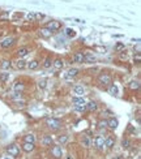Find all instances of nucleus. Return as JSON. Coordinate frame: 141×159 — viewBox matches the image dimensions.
<instances>
[{
    "label": "nucleus",
    "instance_id": "nucleus-1",
    "mask_svg": "<svg viewBox=\"0 0 141 159\" xmlns=\"http://www.w3.org/2000/svg\"><path fill=\"white\" fill-rule=\"evenodd\" d=\"M46 125L51 131H56V129H59L61 127V121L59 119H55V117H48L46 120Z\"/></svg>",
    "mask_w": 141,
    "mask_h": 159
},
{
    "label": "nucleus",
    "instance_id": "nucleus-2",
    "mask_svg": "<svg viewBox=\"0 0 141 159\" xmlns=\"http://www.w3.org/2000/svg\"><path fill=\"white\" fill-rule=\"evenodd\" d=\"M98 84L101 86H109L113 84V77H111L109 73H101L98 76Z\"/></svg>",
    "mask_w": 141,
    "mask_h": 159
},
{
    "label": "nucleus",
    "instance_id": "nucleus-3",
    "mask_svg": "<svg viewBox=\"0 0 141 159\" xmlns=\"http://www.w3.org/2000/svg\"><path fill=\"white\" fill-rule=\"evenodd\" d=\"M7 153L9 154V157L17 158L18 155H20V146H17L16 143H12V145H9L7 147Z\"/></svg>",
    "mask_w": 141,
    "mask_h": 159
},
{
    "label": "nucleus",
    "instance_id": "nucleus-4",
    "mask_svg": "<svg viewBox=\"0 0 141 159\" xmlns=\"http://www.w3.org/2000/svg\"><path fill=\"white\" fill-rule=\"evenodd\" d=\"M14 42H16V38L7 37V38H4V39L0 42V46H2L3 49H9V47H12L14 45Z\"/></svg>",
    "mask_w": 141,
    "mask_h": 159
},
{
    "label": "nucleus",
    "instance_id": "nucleus-5",
    "mask_svg": "<svg viewBox=\"0 0 141 159\" xmlns=\"http://www.w3.org/2000/svg\"><path fill=\"white\" fill-rule=\"evenodd\" d=\"M51 154H52V157L56 158V159H60L63 157V149L60 145H55V146H52L51 147Z\"/></svg>",
    "mask_w": 141,
    "mask_h": 159
},
{
    "label": "nucleus",
    "instance_id": "nucleus-6",
    "mask_svg": "<svg viewBox=\"0 0 141 159\" xmlns=\"http://www.w3.org/2000/svg\"><path fill=\"white\" fill-rule=\"evenodd\" d=\"M52 33H54V31H52L51 29H48L47 26H43V27L39 29V35H41L42 38H45V39H48V38H51Z\"/></svg>",
    "mask_w": 141,
    "mask_h": 159
},
{
    "label": "nucleus",
    "instance_id": "nucleus-7",
    "mask_svg": "<svg viewBox=\"0 0 141 159\" xmlns=\"http://www.w3.org/2000/svg\"><path fill=\"white\" fill-rule=\"evenodd\" d=\"M46 26H47L48 29H51L52 31H58V30H59V29L61 27V22H60V21H56V20H52V21L48 22Z\"/></svg>",
    "mask_w": 141,
    "mask_h": 159
},
{
    "label": "nucleus",
    "instance_id": "nucleus-8",
    "mask_svg": "<svg viewBox=\"0 0 141 159\" xmlns=\"http://www.w3.org/2000/svg\"><path fill=\"white\" fill-rule=\"evenodd\" d=\"M30 54V49L29 47H20V49L17 50V57H20V59H24L25 56H28Z\"/></svg>",
    "mask_w": 141,
    "mask_h": 159
},
{
    "label": "nucleus",
    "instance_id": "nucleus-9",
    "mask_svg": "<svg viewBox=\"0 0 141 159\" xmlns=\"http://www.w3.org/2000/svg\"><path fill=\"white\" fill-rule=\"evenodd\" d=\"M75 64H82L84 63V52H75V55L72 56Z\"/></svg>",
    "mask_w": 141,
    "mask_h": 159
},
{
    "label": "nucleus",
    "instance_id": "nucleus-10",
    "mask_svg": "<svg viewBox=\"0 0 141 159\" xmlns=\"http://www.w3.org/2000/svg\"><path fill=\"white\" fill-rule=\"evenodd\" d=\"M21 149L25 153H32V151H34V149H35V143H33V142H24Z\"/></svg>",
    "mask_w": 141,
    "mask_h": 159
},
{
    "label": "nucleus",
    "instance_id": "nucleus-11",
    "mask_svg": "<svg viewBox=\"0 0 141 159\" xmlns=\"http://www.w3.org/2000/svg\"><path fill=\"white\" fill-rule=\"evenodd\" d=\"M12 68V61L8 59H3L0 61V69L2 70H9Z\"/></svg>",
    "mask_w": 141,
    "mask_h": 159
},
{
    "label": "nucleus",
    "instance_id": "nucleus-12",
    "mask_svg": "<svg viewBox=\"0 0 141 159\" xmlns=\"http://www.w3.org/2000/svg\"><path fill=\"white\" fill-rule=\"evenodd\" d=\"M73 94L75 97H82L85 94V88L82 85H76L73 88Z\"/></svg>",
    "mask_w": 141,
    "mask_h": 159
},
{
    "label": "nucleus",
    "instance_id": "nucleus-13",
    "mask_svg": "<svg viewBox=\"0 0 141 159\" xmlns=\"http://www.w3.org/2000/svg\"><path fill=\"white\" fill-rule=\"evenodd\" d=\"M26 63H28V61H25L24 59H20V57H18V59L14 61V68L18 69V70L25 69V68H26Z\"/></svg>",
    "mask_w": 141,
    "mask_h": 159
},
{
    "label": "nucleus",
    "instance_id": "nucleus-14",
    "mask_svg": "<svg viewBox=\"0 0 141 159\" xmlns=\"http://www.w3.org/2000/svg\"><path fill=\"white\" fill-rule=\"evenodd\" d=\"M26 68L30 69V70H35V69H38V68H39V61H38L37 59L30 60L29 63H26Z\"/></svg>",
    "mask_w": 141,
    "mask_h": 159
},
{
    "label": "nucleus",
    "instance_id": "nucleus-15",
    "mask_svg": "<svg viewBox=\"0 0 141 159\" xmlns=\"http://www.w3.org/2000/svg\"><path fill=\"white\" fill-rule=\"evenodd\" d=\"M118 125H119L118 119L111 117V119H109V120H107V128H110L111 131H115V129L118 128Z\"/></svg>",
    "mask_w": 141,
    "mask_h": 159
},
{
    "label": "nucleus",
    "instance_id": "nucleus-16",
    "mask_svg": "<svg viewBox=\"0 0 141 159\" xmlns=\"http://www.w3.org/2000/svg\"><path fill=\"white\" fill-rule=\"evenodd\" d=\"M105 137L103 136H97L95 138H94V145H95V147H98V149H102L105 146Z\"/></svg>",
    "mask_w": 141,
    "mask_h": 159
},
{
    "label": "nucleus",
    "instance_id": "nucleus-17",
    "mask_svg": "<svg viewBox=\"0 0 141 159\" xmlns=\"http://www.w3.org/2000/svg\"><path fill=\"white\" fill-rule=\"evenodd\" d=\"M52 67H54L55 69H63L64 68V61L60 57H56L55 60H52Z\"/></svg>",
    "mask_w": 141,
    "mask_h": 159
},
{
    "label": "nucleus",
    "instance_id": "nucleus-18",
    "mask_svg": "<svg viewBox=\"0 0 141 159\" xmlns=\"http://www.w3.org/2000/svg\"><path fill=\"white\" fill-rule=\"evenodd\" d=\"M79 69H77V68H71V69H68L67 70V73H65V78H68V80H69V78H73V77H76L77 74H79Z\"/></svg>",
    "mask_w": 141,
    "mask_h": 159
},
{
    "label": "nucleus",
    "instance_id": "nucleus-19",
    "mask_svg": "<svg viewBox=\"0 0 141 159\" xmlns=\"http://www.w3.org/2000/svg\"><path fill=\"white\" fill-rule=\"evenodd\" d=\"M107 91H109V94L113 95V97H118V94H119V89H118V86L114 85V84L109 85V89H107Z\"/></svg>",
    "mask_w": 141,
    "mask_h": 159
},
{
    "label": "nucleus",
    "instance_id": "nucleus-20",
    "mask_svg": "<svg viewBox=\"0 0 141 159\" xmlns=\"http://www.w3.org/2000/svg\"><path fill=\"white\" fill-rule=\"evenodd\" d=\"M72 103H73V106H85L86 100L84 97H75L72 99Z\"/></svg>",
    "mask_w": 141,
    "mask_h": 159
},
{
    "label": "nucleus",
    "instance_id": "nucleus-21",
    "mask_svg": "<svg viewBox=\"0 0 141 159\" xmlns=\"http://www.w3.org/2000/svg\"><path fill=\"white\" fill-rule=\"evenodd\" d=\"M85 108L89 110V111H97V108H98V104H97L95 100H90V102H86Z\"/></svg>",
    "mask_w": 141,
    "mask_h": 159
},
{
    "label": "nucleus",
    "instance_id": "nucleus-22",
    "mask_svg": "<svg viewBox=\"0 0 141 159\" xmlns=\"http://www.w3.org/2000/svg\"><path fill=\"white\" fill-rule=\"evenodd\" d=\"M114 145H115V137L110 136V137H107V138L105 139V146L106 147L111 149V147H114Z\"/></svg>",
    "mask_w": 141,
    "mask_h": 159
},
{
    "label": "nucleus",
    "instance_id": "nucleus-23",
    "mask_svg": "<svg viewBox=\"0 0 141 159\" xmlns=\"http://www.w3.org/2000/svg\"><path fill=\"white\" fill-rule=\"evenodd\" d=\"M95 56L91 54H84V63H89V64H93L95 63Z\"/></svg>",
    "mask_w": 141,
    "mask_h": 159
},
{
    "label": "nucleus",
    "instance_id": "nucleus-24",
    "mask_svg": "<svg viewBox=\"0 0 141 159\" xmlns=\"http://www.w3.org/2000/svg\"><path fill=\"white\" fill-rule=\"evenodd\" d=\"M41 142H42V145H45V146H51L52 145V138H51V136H43Z\"/></svg>",
    "mask_w": 141,
    "mask_h": 159
},
{
    "label": "nucleus",
    "instance_id": "nucleus-25",
    "mask_svg": "<svg viewBox=\"0 0 141 159\" xmlns=\"http://www.w3.org/2000/svg\"><path fill=\"white\" fill-rule=\"evenodd\" d=\"M128 88H129L131 90H139V89H140V81H137V80L131 81V82L128 84Z\"/></svg>",
    "mask_w": 141,
    "mask_h": 159
},
{
    "label": "nucleus",
    "instance_id": "nucleus-26",
    "mask_svg": "<svg viewBox=\"0 0 141 159\" xmlns=\"http://www.w3.org/2000/svg\"><path fill=\"white\" fill-rule=\"evenodd\" d=\"M24 142H33L35 143V136L33 133H28L24 136Z\"/></svg>",
    "mask_w": 141,
    "mask_h": 159
},
{
    "label": "nucleus",
    "instance_id": "nucleus-27",
    "mask_svg": "<svg viewBox=\"0 0 141 159\" xmlns=\"http://www.w3.org/2000/svg\"><path fill=\"white\" fill-rule=\"evenodd\" d=\"M64 34L67 37H69V38H75L76 37V31H75V29H72V27H65Z\"/></svg>",
    "mask_w": 141,
    "mask_h": 159
},
{
    "label": "nucleus",
    "instance_id": "nucleus-28",
    "mask_svg": "<svg viewBox=\"0 0 141 159\" xmlns=\"http://www.w3.org/2000/svg\"><path fill=\"white\" fill-rule=\"evenodd\" d=\"M90 143H91V139L87 136H84L81 138V145L84 147H90Z\"/></svg>",
    "mask_w": 141,
    "mask_h": 159
},
{
    "label": "nucleus",
    "instance_id": "nucleus-29",
    "mask_svg": "<svg viewBox=\"0 0 141 159\" xmlns=\"http://www.w3.org/2000/svg\"><path fill=\"white\" fill-rule=\"evenodd\" d=\"M51 67H52V59L50 56H47L45 59V61H43V68L48 69V68H51Z\"/></svg>",
    "mask_w": 141,
    "mask_h": 159
},
{
    "label": "nucleus",
    "instance_id": "nucleus-30",
    "mask_svg": "<svg viewBox=\"0 0 141 159\" xmlns=\"http://www.w3.org/2000/svg\"><path fill=\"white\" fill-rule=\"evenodd\" d=\"M114 50H115V52H121V51H124V50H125L124 43L118 42V43H116V45L114 46Z\"/></svg>",
    "mask_w": 141,
    "mask_h": 159
},
{
    "label": "nucleus",
    "instance_id": "nucleus-31",
    "mask_svg": "<svg viewBox=\"0 0 141 159\" xmlns=\"http://www.w3.org/2000/svg\"><path fill=\"white\" fill-rule=\"evenodd\" d=\"M121 146H123V149H129L131 147V141L128 138H123L121 139Z\"/></svg>",
    "mask_w": 141,
    "mask_h": 159
},
{
    "label": "nucleus",
    "instance_id": "nucleus-32",
    "mask_svg": "<svg viewBox=\"0 0 141 159\" xmlns=\"http://www.w3.org/2000/svg\"><path fill=\"white\" fill-rule=\"evenodd\" d=\"M0 81L3 84H6L9 81V73H0Z\"/></svg>",
    "mask_w": 141,
    "mask_h": 159
},
{
    "label": "nucleus",
    "instance_id": "nucleus-33",
    "mask_svg": "<svg viewBox=\"0 0 141 159\" xmlns=\"http://www.w3.org/2000/svg\"><path fill=\"white\" fill-rule=\"evenodd\" d=\"M58 141H59L61 145H64V143L68 142V136L67 134H61V136H59V138H58Z\"/></svg>",
    "mask_w": 141,
    "mask_h": 159
},
{
    "label": "nucleus",
    "instance_id": "nucleus-34",
    "mask_svg": "<svg viewBox=\"0 0 141 159\" xmlns=\"http://www.w3.org/2000/svg\"><path fill=\"white\" fill-rule=\"evenodd\" d=\"M93 49H94L95 51H98L99 54H106V51H107V49H106V47H103V46H94Z\"/></svg>",
    "mask_w": 141,
    "mask_h": 159
},
{
    "label": "nucleus",
    "instance_id": "nucleus-35",
    "mask_svg": "<svg viewBox=\"0 0 141 159\" xmlns=\"http://www.w3.org/2000/svg\"><path fill=\"white\" fill-rule=\"evenodd\" d=\"M13 89L16 90V91H22V90H24V84H22V82H18V81H17V82L14 84Z\"/></svg>",
    "mask_w": 141,
    "mask_h": 159
},
{
    "label": "nucleus",
    "instance_id": "nucleus-36",
    "mask_svg": "<svg viewBox=\"0 0 141 159\" xmlns=\"http://www.w3.org/2000/svg\"><path fill=\"white\" fill-rule=\"evenodd\" d=\"M26 20L30 22H35V13H28L26 14Z\"/></svg>",
    "mask_w": 141,
    "mask_h": 159
},
{
    "label": "nucleus",
    "instance_id": "nucleus-37",
    "mask_svg": "<svg viewBox=\"0 0 141 159\" xmlns=\"http://www.w3.org/2000/svg\"><path fill=\"white\" fill-rule=\"evenodd\" d=\"M98 128H99V129L107 128V120H101V121L98 123Z\"/></svg>",
    "mask_w": 141,
    "mask_h": 159
},
{
    "label": "nucleus",
    "instance_id": "nucleus-38",
    "mask_svg": "<svg viewBox=\"0 0 141 159\" xmlns=\"http://www.w3.org/2000/svg\"><path fill=\"white\" fill-rule=\"evenodd\" d=\"M133 60H135L136 64H140V63H141V54H136L133 56Z\"/></svg>",
    "mask_w": 141,
    "mask_h": 159
},
{
    "label": "nucleus",
    "instance_id": "nucleus-39",
    "mask_svg": "<svg viewBox=\"0 0 141 159\" xmlns=\"http://www.w3.org/2000/svg\"><path fill=\"white\" fill-rule=\"evenodd\" d=\"M38 88H39V89H45L46 88V80L38 81Z\"/></svg>",
    "mask_w": 141,
    "mask_h": 159
},
{
    "label": "nucleus",
    "instance_id": "nucleus-40",
    "mask_svg": "<svg viewBox=\"0 0 141 159\" xmlns=\"http://www.w3.org/2000/svg\"><path fill=\"white\" fill-rule=\"evenodd\" d=\"M119 54H120V59H121V60H127L128 55H127V52H125V50L121 51V52H119Z\"/></svg>",
    "mask_w": 141,
    "mask_h": 159
},
{
    "label": "nucleus",
    "instance_id": "nucleus-41",
    "mask_svg": "<svg viewBox=\"0 0 141 159\" xmlns=\"http://www.w3.org/2000/svg\"><path fill=\"white\" fill-rule=\"evenodd\" d=\"M43 18H45V14H43V13H35V21L43 20Z\"/></svg>",
    "mask_w": 141,
    "mask_h": 159
},
{
    "label": "nucleus",
    "instance_id": "nucleus-42",
    "mask_svg": "<svg viewBox=\"0 0 141 159\" xmlns=\"http://www.w3.org/2000/svg\"><path fill=\"white\" fill-rule=\"evenodd\" d=\"M75 110L76 111H80V112H84L86 108H85V106H75Z\"/></svg>",
    "mask_w": 141,
    "mask_h": 159
},
{
    "label": "nucleus",
    "instance_id": "nucleus-43",
    "mask_svg": "<svg viewBox=\"0 0 141 159\" xmlns=\"http://www.w3.org/2000/svg\"><path fill=\"white\" fill-rule=\"evenodd\" d=\"M135 51H136V54H141V47H140V42H137V45H136V47H135Z\"/></svg>",
    "mask_w": 141,
    "mask_h": 159
},
{
    "label": "nucleus",
    "instance_id": "nucleus-44",
    "mask_svg": "<svg viewBox=\"0 0 141 159\" xmlns=\"http://www.w3.org/2000/svg\"><path fill=\"white\" fill-rule=\"evenodd\" d=\"M65 159H75V158L72 157V155H67V157H65Z\"/></svg>",
    "mask_w": 141,
    "mask_h": 159
},
{
    "label": "nucleus",
    "instance_id": "nucleus-45",
    "mask_svg": "<svg viewBox=\"0 0 141 159\" xmlns=\"http://www.w3.org/2000/svg\"><path fill=\"white\" fill-rule=\"evenodd\" d=\"M4 159H11V158H9V157H6V158H4Z\"/></svg>",
    "mask_w": 141,
    "mask_h": 159
},
{
    "label": "nucleus",
    "instance_id": "nucleus-46",
    "mask_svg": "<svg viewBox=\"0 0 141 159\" xmlns=\"http://www.w3.org/2000/svg\"><path fill=\"white\" fill-rule=\"evenodd\" d=\"M0 37H2V33H0Z\"/></svg>",
    "mask_w": 141,
    "mask_h": 159
},
{
    "label": "nucleus",
    "instance_id": "nucleus-47",
    "mask_svg": "<svg viewBox=\"0 0 141 159\" xmlns=\"http://www.w3.org/2000/svg\"><path fill=\"white\" fill-rule=\"evenodd\" d=\"M137 159H141V158H140V157H139V158H137Z\"/></svg>",
    "mask_w": 141,
    "mask_h": 159
}]
</instances>
